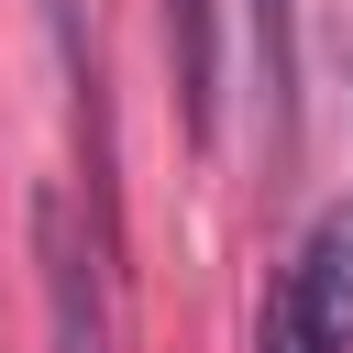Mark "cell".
I'll return each instance as SVG.
<instances>
[{"mask_svg":"<svg viewBox=\"0 0 353 353\" xmlns=\"http://www.w3.org/2000/svg\"><path fill=\"white\" fill-rule=\"evenodd\" d=\"M254 353H342V342L320 331V309L298 298V276H276L265 309H254Z\"/></svg>","mask_w":353,"mask_h":353,"instance_id":"4","label":"cell"},{"mask_svg":"<svg viewBox=\"0 0 353 353\" xmlns=\"http://www.w3.org/2000/svg\"><path fill=\"white\" fill-rule=\"evenodd\" d=\"M287 276H298V298L320 309V331L353 353V199H331V210L309 221V243H298Z\"/></svg>","mask_w":353,"mask_h":353,"instance_id":"2","label":"cell"},{"mask_svg":"<svg viewBox=\"0 0 353 353\" xmlns=\"http://www.w3.org/2000/svg\"><path fill=\"white\" fill-rule=\"evenodd\" d=\"M33 254H44V331L55 353H110V298H99V254L77 232V199L44 188L33 199Z\"/></svg>","mask_w":353,"mask_h":353,"instance_id":"1","label":"cell"},{"mask_svg":"<svg viewBox=\"0 0 353 353\" xmlns=\"http://www.w3.org/2000/svg\"><path fill=\"white\" fill-rule=\"evenodd\" d=\"M254 44H265V88H276V110H287V77H298V55H287V0H254Z\"/></svg>","mask_w":353,"mask_h":353,"instance_id":"5","label":"cell"},{"mask_svg":"<svg viewBox=\"0 0 353 353\" xmlns=\"http://www.w3.org/2000/svg\"><path fill=\"white\" fill-rule=\"evenodd\" d=\"M44 22H55V44H66V77H77V88H99V66H88V33H77V0H44Z\"/></svg>","mask_w":353,"mask_h":353,"instance_id":"6","label":"cell"},{"mask_svg":"<svg viewBox=\"0 0 353 353\" xmlns=\"http://www.w3.org/2000/svg\"><path fill=\"white\" fill-rule=\"evenodd\" d=\"M165 44H176V110L210 143L221 132V44H210V0H165Z\"/></svg>","mask_w":353,"mask_h":353,"instance_id":"3","label":"cell"}]
</instances>
